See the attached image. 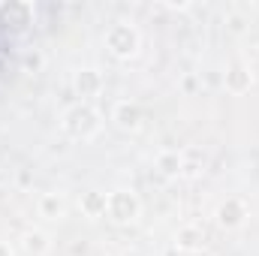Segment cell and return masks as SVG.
Returning <instances> with one entry per match:
<instances>
[{
	"mask_svg": "<svg viewBox=\"0 0 259 256\" xmlns=\"http://www.w3.org/2000/svg\"><path fill=\"white\" fill-rule=\"evenodd\" d=\"M61 127L69 139H75V142H88V139H94L100 130H103V121H100V112L94 109V106H88V103H75V106H69L64 112V118H61Z\"/></svg>",
	"mask_w": 259,
	"mask_h": 256,
	"instance_id": "cell-1",
	"label": "cell"
},
{
	"mask_svg": "<svg viewBox=\"0 0 259 256\" xmlns=\"http://www.w3.org/2000/svg\"><path fill=\"white\" fill-rule=\"evenodd\" d=\"M112 121H115V127L124 130V133H136V130H142L145 112L139 109V103L121 100V103H115V109H112Z\"/></svg>",
	"mask_w": 259,
	"mask_h": 256,
	"instance_id": "cell-6",
	"label": "cell"
},
{
	"mask_svg": "<svg viewBox=\"0 0 259 256\" xmlns=\"http://www.w3.org/2000/svg\"><path fill=\"white\" fill-rule=\"evenodd\" d=\"M142 214V202L133 190H112L109 193V205H106V217L118 226H130L136 223Z\"/></svg>",
	"mask_w": 259,
	"mask_h": 256,
	"instance_id": "cell-3",
	"label": "cell"
},
{
	"mask_svg": "<svg viewBox=\"0 0 259 256\" xmlns=\"http://www.w3.org/2000/svg\"><path fill=\"white\" fill-rule=\"evenodd\" d=\"M223 84H226L229 94H247L253 88V72L244 64H232L226 69V75H223Z\"/></svg>",
	"mask_w": 259,
	"mask_h": 256,
	"instance_id": "cell-9",
	"label": "cell"
},
{
	"mask_svg": "<svg viewBox=\"0 0 259 256\" xmlns=\"http://www.w3.org/2000/svg\"><path fill=\"white\" fill-rule=\"evenodd\" d=\"M36 211H39V217H46V220H61L66 214V199L61 193L49 190L39 196V202H36Z\"/></svg>",
	"mask_w": 259,
	"mask_h": 256,
	"instance_id": "cell-10",
	"label": "cell"
},
{
	"mask_svg": "<svg viewBox=\"0 0 259 256\" xmlns=\"http://www.w3.org/2000/svg\"><path fill=\"white\" fill-rule=\"evenodd\" d=\"M0 256H15V253H12V247H9L6 241H0Z\"/></svg>",
	"mask_w": 259,
	"mask_h": 256,
	"instance_id": "cell-15",
	"label": "cell"
},
{
	"mask_svg": "<svg viewBox=\"0 0 259 256\" xmlns=\"http://www.w3.org/2000/svg\"><path fill=\"white\" fill-rule=\"evenodd\" d=\"M247 217H250V214H247V205H244L241 199H235V196H232V199H226V202H220V205H217V211H214L217 226H220V229H226V232L241 229Z\"/></svg>",
	"mask_w": 259,
	"mask_h": 256,
	"instance_id": "cell-5",
	"label": "cell"
},
{
	"mask_svg": "<svg viewBox=\"0 0 259 256\" xmlns=\"http://www.w3.org/2000/svg\"><path fill=\"white\" fill-rule=\"evenodd\" d=\"M33 24V6L27 0H6L0 3V30L24 33Z\"/></svg>",
	"mask_w": 259,
	"mask_h": 256,
	"instance_id": "cell-4",
	"label": "cell"
},
{
	"mask_svg": "<svg viewBox=\"0 0 259 256\" xmlns=\"http://www.w3.org/2000/svg\"><path fill=\"white\" fill-rule=\"evenodd\" d=\"M72 88H75L78 97H97V94L103 91V75H100V69H94V66L78 69L75 78H72Z\"/></svg>",
	"mask_w": 259,
	"mask_h": 256,
	"instance_id": "cell-8",
	"label": "cell"
},
{
	"mask_svg": "<svg viewBox=\"0 0 259 256\" xmlns=\"http://www.w3.org/2000/svg\"><path fill=\"white\" fill-rule=\"evenodd\" d=\"M24 64L30 66V69H39V66H42V58L33 52V55H27V58H24Z\"/></svg>",
	"mask_w": 259,
	"mask_h": 256,
	"instance_id": "cell-14",
	"label": "cell"
},
{
	"mask_svg": "<svg viewBox=\"0 0 259 256\" xmlns=\"http://www.w3.org/2000/svg\"><path fill=\"white\" fill-rule=\"evenodd\" d=\"M205 241H208V235H205V229L196 226V223H187V226H181V229L175 232V247L184 250V253H199V250L205 247Z\"/></svg>",
	"mask_w": 259,
	"mask_h": 256,
	"instance_id": "cell-7",
	"label": "cell"
},
{
	"mask_svg": "<svg viewBox=\"0 0 259 256\" xmlns=\"http://www.w3.org/2000/svg\"><path fill=\"white\" fill-rule=\"evenodd\" d=\"M139 46H142V36L139 30L130 24V21H115L109 30H106V49L109 55H115L118 61H130L139 55Z\"/></svg>",
	"mask_w": 259,
	"mask_h": 256,
	"instance_id": "cell-2",
	"label": "cell"
},
{
	"mask_svg": "<svg viewBox=\"0 0 259 256\" xmlns=\"http://www.w3.org/2000/svg\"><path fill=\"white\" fill-rule=\"evenodd\" d=\"M81 214L97 220V217H106V205H109V196L103 190H84L81 193Z\"/></svg>",
	"mask_w": 259,
	"mask_h": 256,
	"instance_id": "cell-12",
	"label": "cell"
},
{
	"mask_svg": "<svg viewBox=\"0 0 259 256\" xmlns=\"http://www.w3.org/2000/svg\"><path fill=\"white\" fill-rule=\"evenodd\" d=\"M21 247H24V253H27V256H46V253H49V247H52V241H49V235H46V232L30 229V232H24Z\"/></svg>",
	"mask_w": 259,
	"mask_h": 256,
	"instance_id": "cell-13",
	"label": "cell"
},
{
	"mask_svg": "<svg viewBox=\"0 0 259 256\" xmlns=\"http://www.w3.org/2000/svg\"><path fill=\"white\" fill-rule=\"evenodd\" d=\"M154 166H157V172L163 178H178L184 172V154L181 151H160L157 160H154Z\"/></svg>",
	"mask_w": 259,
	"mask_h": 256,
	"instance_id": "cell-11",
	"label": "cell"
}]
</instances>
